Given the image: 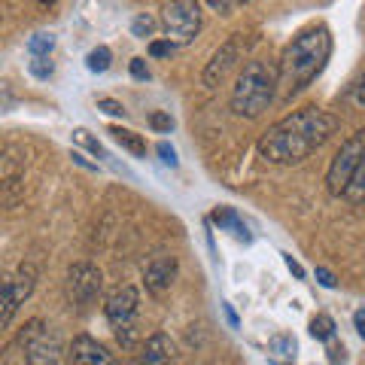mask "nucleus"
Returning a JSON list of instances; mask_svg holds the SVG:
<instances>
[{
    "instance_id": "nucleus-1",
    "label": "nucleus",
    "mask_w": 365,
    "mask_h": 365,
    "mask_svg": "<svg viewBox=\"0 0 365 365\" xmlns=\"http://www.w3.org/2000/svg\"><path fill=\"white\" fill-rule=\"evenodd\" d=\"M338 119L319 107L295 110L262 134L259 155L268 165H299L335 134Z\"/></svg>"
},
{
    "instance_id": "nucleus-2",
    "label": "nucleus",
    "mask_w": 365,
    "mask_h": 365,
    "mask_svg": "<svg viewBox=\"0 0 365 365\" xmlns=\"http://www.w3.org/2000/svg\"><path fill=\"white\" fill-rule=\"evenodd\" d=\"M329 52H332V37H329V28L323 25H311L299 31L289 40V46L283 49L280 58V86H283V98L299 95L304 86H311L314 79L323 73V67L329 61Z\"/></svg>"
},
{
    "instance_id": "nucleus-3",
    "label": "nucleus",
    "mask_w": 365,
    "mask_h": 365,
    "mask_svg": "<svg viewBox=\"0 0 365 365\" xmlns=\"http://www.w3.org/2000/svg\"><path fill=\"white\" fill-rule=\"evenodd\" d=\"M277 86H280V73L274 64L262 58L247 61L232 88V113L237 119H259L271 107Z\"/></svg>"
},
{
    "instance_id": "nucleus-4",
    "label": "nucleus",
    "mask_w": 365,
    "mask_h": 365,
    "mask_svg": "<svg viewBox=\"0 0 365 365\" xmlns=\"http://www.w3.org/2000/svg\"><path fill=\"white\" fill-rule=\"evenodd\" d=\"M362 158H365V128H359L356 134H350L347 140L341 143V150L335 153L332 165H329V170H326L329 195H344Z\"/></svg>"
},
{
    "instance_id": "nucleus-5",
    "label": "nucleus",
    "mask_w": 365,
    "mask_h": 365,
    "mask_svg": "<svg viewBox=\"0 0 365 365\" xmlns=\"http://www.w3.org/2000/svg\"><path fill=\"white\" fill-rule=\"evenodd\" d=\"M162 31L165 40L174 46H186L195 40V34L201 31V6L192 0H177V4L162 6Z\"/></svg>"
},
{
    "instance_id": "nucleus-6",
    "label": "nucleus",
    "mask_w": 365,
    "mask_h": 365,
    "mask_svg": "<svg viewBox=\"0 0 365 365\" xmlns=\"http://www.w3.org/2000/svg\"><path fill=\"white\" fill-rule=\"evenodd\" d=\"M137 307H140V295H137L134 287H116L107 295V304H104V314L110 319V326L116 329V338L122 341V347H131L134 344V317H137Z\"/></svg>"
},
{
    "instance_id": "nucleus-7",
    "label": "nucleus",
    "mask_w": 365,
    "mask_h": 365,
    "mask_svg": "<svg viewBox=\"0 0 365 365\" xmlns=\"http://www.w3.org/2000/svg\"><path fill=\"white\" fill-rule=\"evenodd\" d=\"M101 287H104V274L91 265V262H76L67 271V299L76 307H88L101 295Z\"/></svg>"
},
{
    "instance_id": "nucleus-8",
    "label": "nucleus",
    "mask_w": 365,
    "mask_h": 365,
    "mask_svg": "<svg viewBox=\"0 0 365 365\" xmlns=\"http://www.w3.org/2000/svg\"><path fill=\"white\" fill-rule=\"evenodd\" d=\"M34 280H37V268H34V265H21L16 271V277H6L4 280V314H0V326H4V329L13 323L19 304L31 295Z\"/></svg>"
},
{
    "instance_id": "nucleus-9",
    "label": "nucleus",
    "mask_w": 365,
    "mask_h": 365,
    "mask_svg": "<svg viewBox=\"0 0 365 365\" xmlns=\"http://www.w3.org/2000/svg\"><path fill=\"white\" fill-rule=\"evenodd\" d=\"M241 58V34H232L220 49H216V55L210 58V64L204 67V86L207 88H213V86H220L222 79H225V73L235 67V61Z\"/></svg>"
},
{
    "instance_id": "nucleus-10",
    "label": "nucleus",
    "mask_w": 365,
    "mask_h": 365,
    "mask_svg": "<svg viewBox=\"0 0 365 365\" xmlns=\"http://www.w3.org/2000/svg\"><path fill=\"white\" fill-rule=\"evenodd\" d=\"M67 359H71V365H116V353H110L95 338L76 335L67 347Z\"/></svg>"
},
{
    "instance_id": "nucleus-11",
    "label": "nucleus",
    "mask_w": 365,
    "mask_h": 365,
    "mask_svg": "<svg viewBox=\"0 0 365 365\" xmlns=\"http://www.w3.org/2000/svg\"><path fill=\"white\" fill-rule=\"evenodd\" d=\"M174 277H177V259L174 256H158L143 271L146 289H150L153 295H165L170 289V283H174Z\"/></svg>"
},
{
    "instance_id": "nucleus-12",
    "label": "nucleus",
    "mask_w": 365,
    "mask_h": 365,
    "mask_svg": "<svg viewBox=\"0 0 365 365\" xmlns=\"http://www.w3.org/2000/svg\"><path fill=\"white\" fill-rule=\"evenodd\" d=\"M61 359V338L55 332H46L25 347V365H58Z\"/></svg>"
},
{
    "instance_id": "nucleus-13",
    "label": "nucleus",
    "mask_w": 365,
    "mask_h": 365,
    "mask_svg": "<svg viewBox=\"0 0 365 365\" xmlns=\"http://www.w3.org/2000/svg\"><path fill=\"white\" fill-rule=\"evenodd\" d=\"M174 362H177V347L165 332H155L146 338L140 359H137V365H174Z\"/></svg>"
},
{
    "instance_id": "nucleus-14",
    "label": "nucleus",
    "mask_w": 365,
    "mask_h": 365,
    "mask_svg": "<svg viewBox=\"0 0 365 365\" xmlns=\"http://www.w3.org/2000/svg\"><path fill=\"white\" fill-rule=\"evenodd\" d=\"M213 222L220 225V228H225V232H235L237 237H241V241H253V237H250V232H247V225L241 222V216H237L232 207H216L213 210Z\"/></svg>"
},
{
    "instance_id": "nucleus-15",
    "label": "nucleus",
    "mask_w": 365,
    "mask_h": 365,
    "mask_svg": "<svg viewBox=\"0 0 365 365\" xmlns=\"http://www.w3.org/2000/svg\"><path fill=\"white\" fill-rule=\"evenodd\" d=\"M110 134H113V140H116L122 150H128L131 155H146V143H143L140 134H134L128 128H119V125H113Z\"/></svg>"
},
{
    "instance_id": "nucleus-16",
    "label": "nucleus",
    "mask_w": 365,
    "mask_h": 365,
    "mask_svg": "<svg viewBox=\"0 0 365 365\" xmlns=\"http://www.w3.org/2000/svg\"><path fill=\"white\" fill-rule=\"evenodd\" d=\"M344 198H347L350 204H362V201H365V158L359 162L356 174H353L350 186H347V192H344Z\"/></svg>"
},
{
    "instance_id": "nucleus-17",
    "label": "nucleus",
    "mask_w": 365,
    "mask_h": 365,
    "mask_svg": "<svg viewBox=\"0 0 365 365\" xmlns=\"http://www.w3.org/2000/svg\"><path fill=\"white\" fill-rule=\"evenodd\" d=\"M311 335L317 341H332L335 338V319L332 317H326V314H319L311 319Z\"/></svg>"
},
{
    "instance_id": "nucleus-18",
    "label": "nucleus",
    "mask_w": 365,
    "mask_h": 365,
    "mask_svg": "<svg viewBox=\"0 0 365 365\" xmlns=\"http://www.w3.org/2000/svg\"><path fill=\"white\" fill-rule=\"evenodd\" d=\"M52 46H55L52 34H34V37L28 40V52L34 55V58H49Z\"/></svg>"
},
{
    "instance_id": "nucleus-19",
    "label": "nucleus",
    "mask_w": 365,
    "mask_h": 365,
    "mask_svg": "<svg viewBox=\"0 0 365 365\" xmlns=\"http://www.w3.org/2000/svg\"><path fill=\"white\" fill-rule=\"evenodd\" d=\"M268 350L274 353V356H280V359H292L295 356V338L292 335H274L268 341Z\"/></svg>"
},
{
    "instance_id": "nucleus-20",
    "label": "nucleus",
    "mask_w": 365,
    "mask_h": 365,
    "mask_svg": "<svg viewBox=\"0 0 365 365\" xmlns=\"http://www.w3.org/2000/svg\"><path fill=\"white\" fill-rule=\"evenodd\" d=\"M110 58H113V55H110L107 46H98V49H91V52H88L86 67H88L91 73H104L107 67H110Z\"/></svg>"
},
{
    "instance_id": "nucleus-21",
    "label": "nucleus",
    "mask_w": 365,
    "mask_h": 365,
    "mask_svg": "<svg viewBox=\"0 0 365 365\" xmlns=\"http://www.w3.org/2000/svg\"><path fill=\"white\" fill-rule=\"evenodd\" d=\"M43 332H46V323H43V319H31V323L19 332V344L28 347V344H34V341H37Z\"/></svg>"
},
{
    "instance_id": "nucleus-22",
    "label": "nucleus",
    "mask_w": 365,
    "mask_h": 365,
    "mask_svg": "<svg viewBox=\"0 0 365 365\" xmlns=\"http://www.w3.org/2000/svg\"><path fill=\"white\" fill-rule=\"evenodd\" d=\"M73 140H76V143H83V146H86V150H91V153H95L98 158H107V153H104V146H101V143H98V140H95V137H91V134H88L86 128H76V131H73Z\"/></svg>"
},
{
    "instance_id": "nucleus-23",
    "label": "nucleus",
    "mask_w": 365,
    "mask_h": 365,
    "mask_svg": "<svg viewBox=\"0 0 365 365\" xmlns=\"http://www.w3.org/2000/svg\"><path fill=\"white\" fill-rule=\"evenodd\" d=\"M153 28H155V21H153L150 16H137V19L131 21V31H134V37H150V34H153Z\"/></svg>"
},
{
    "instance_id": "nucleus-24",
    "label": "nucleus",
    "mask_w": 365,
    "mask_h": 365,
    "mask_svg": "<svg viewBox=\"0 0 365 365\" xmlns=\"http://www.w3.org/2000/svg\"><path fill=\"white\" fill-rule=\"evenodd\" d=\"M31 73L40 76V79H49L52 76V61L49 58H34L31 61Z\"/></svg>"
},
{
    "instance_id": "nucleus-25",
    "label": "nucleus",
    "mask_w": 365,
    "mask_h": 365,
    "mask_svg": "<svg viewBox=\"0 0 365 365\" xmlns=\"http://www.w3.org/2000/svg\"><path fill=\"white\" fill-rule=\"evenodd\" d=\"M150 125H153V128L155 131H170V128H174V119H170L168 116V113H153V116H150Z\"/></svg>"
},
{
    "instance_id": "nucleus-26",
    "label": "nucleus",
    "mask_w": 365,
    "mask_h": 365,
    "mask_svg": "<svg viewBox=\"0 0 365 365\" xmlns=\"http://www.w3.org/2000/svg\"><path fill=\"white\" fill-rule=\"evenodd\" d=\"M98 107L104 110V113H110V116H125V107L119 104V101H113V98H101Z\"/></svg>"
},
{
    "instance_id": "nucleus-27",
    "label": "nucleus",
    "mask_w": 365,
    "mask_h": 365,
    "mask_svg": "<svg viewBox=\"0 0 365 365\" xmlns=\"http://www.w3.org/2000/svg\"><path fill=\"white\" fill-rule=\"evenodd\" d=\"M174 52V43H168V40H155L150 43V55H155V58H165V55Z\"/></svg>"
},
{
    "instance_id": "nucleus-28",
    "label": "nucleus",
    "mask_w": 365,
    "mask_h": 365,
    "mask_svg": "<svg viewBox=\"0 0 365 365\" xmlns=\"http://www.w3.org/2000/svg\"><path fill=\"white\" fill-rule=\"evenodd\" d=\"M155 150H158V155H162V162H165V165L177 168V153H174V146H170V143H158Z\"/></svg>"
},
{
    "instance_id": "nucleus-29",
    "label": "nucleus",
    "mask_w": 365,
    "mask_h": 365,
    "mask_svg": "<svg viewBox=\"0 0 365 365\" xmlns=\"http://www.w3.org/2000/svg\"><path fill=\"white\" fill-rule=\"evenodd\" d=\"M131 76H134V79H150V67H146L143 58H134V61H131Z\"/></svg>"
},
{
    "instance_id": "nucleus-30",
    "label": "nucleus",
    "mask_w": 365,
    "mask_h": 365,
    "mask_svg": "<svg viewBox=\"0 0 365 365\" xmlns=\"http://www.w3.org/2000/svg\"><path fill=\"white\" fill-rule=\"evenodd\" d=\"M317 280L323 283L326 289H332V287H335V277H332V271H326V268H317Z\"/></svg>"
},
{
    "instance_id": "nucleus-31",
    "label": "nucleus",
    "mask_w": 365,
    "mask_h": 365,
    "mask_svg": "<svg viewBox=\"0 0 365 365\" xmlns=\"http://www.w3.org/2000/svg\"><path fill=\"white\" fill-rule=\"evenodd\" d=\"M353 326H356V332L365 338V307H359V311L353 314Z\"/></svg>"
},
{
    "instance_id": "nucleus-32",
    "label": "nucleus",
    "mask_w": 365,
    "mask_h": 365,
    "mask_svg": "<svg viewBox=\"0 0 365 365\" xmlns=\"http://www.w3.org/2000/svg\"><path fill=\"white\" fill-rule=\"evenodd\" d=\"M287 265H289V271H292V274H295V277H299V280L304 277V268H302V265H299V262H295L292 256H287Z\"/></svg>"
},
{
    "instance_id": "nucleus-33",
    "label": "nucleus",
    "mask_w": 365,
    "mask_h": 365,
    "mask_svg": "<svg viewBox=\"0 0 365 365\" xmlns=\"http://www.w3.org/2000/svg\"><path fill=\"white\" fill-rule=\"evenodd\" d=\"M356 104H362V107H365V76L359 79V86H356Z\"/></svg>"
},
{
    "instance_id": "nucleus-34",
    "label": "nucleus",
    "mask_w": 365,
    "mask_h": 365,
    "mask_svg": "<svg viewBox=\"0 0 365 365\" xmlns=\"http://www.w3.org/2000/svg\"><path fill=\"white\" fill-rule=\"evenodd\" d=\"M210 6H213V9H222V13H228V9H235L237 4H225V0L220 4V0H210Z\"/></svg>"
},
{
    "instance_id": "nucleus-35",
    "label": "nucleus",
    "mask_w": 365,
    "mask_h": 365,
    "mask_svg": "<svg viewBox=\"0 0 365 365\" xmlns=\"http://www.w3.org/2000/svg\"><path fill=\"white\" fill-rule=\"evenodd\" d=\"M225 317H228V323H232V326H237V317L232 311V304H225Z\"/></svg>"
},
{
    "instance_id": "nucleus-36",
    "label": "nucleus",
    "mask_w": 365,
    "mask_h": 365,
    "mask_svg": "<svg viewBox=\"0 0 365 365\" xmlns=\"http://www.w3.org/2000/svg\"><path fill=\"white\" fill-rule=\"evenodd\" d=\"M289 365H292V362H289Z\"/></svg>"
}]
</instances>
